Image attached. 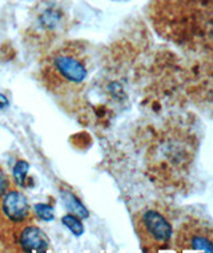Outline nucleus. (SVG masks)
I'll list each match as a JSON object with an SVG mask.
<instances>
[{"instance_id": "f03ea898", "label": "nucleus", "mask_w": 213, "mask_h": 253, "mask_svg": "<svg viewBox=\"0 0 213 253\" xmlns=\"http://www.w3.org/2000/svg\"><path fill=\"white\" fill-rule=\"evenodd\" d=\"M135 231L143 251L156 252L166 248L172 239V225L156 208H143L135 214Z\"/></svg>"}, {"instance_id": "9d476101", "label": "nucleus", "mask_w": 213, "mask_h": 253, "mask_svg": "<svg viewBox=\"0 0 213 253\" xmlns=\"http://www.w3.org/2000/svg\"><path fill=\"white\" fill-rule=\"evenodd\" d=\"M9 187V180L7 175L4 173V170L0 168V197L4 196V193L7 192V189Z\"/></svg>"}, {"instance_id": "423d86ee", "label": "nucleus", "mask_w": 213, "mask_h": 253, "mask_svg": "<svg viewBox=\"0 0 213 253\" xmlns=\"http://www.w3.org/2000/svg\"><path fill=\"white\" fill-rule=\"evenodd\" d=\"M63 201H64L65 207L68 208L71 213L76 214L79 217H88L87 208L82 204V201L79 200L74 193L63 192Z\"/></svg>"}, {"instance_id": "1a4fd4ad", "label": "nucleus", "mask_w": 213, "mask_h": 253, "mask_svg": "<svg viewBox=\"0 0 213 253\" xmlns=\"http://www.w3.org/2000/svg\"><path fill=\"white\" fill-rule=\"evenodd\" d=\"M35 211L38 217L44 220V221H51L55 217V212H53V208L51 205L48 204H36Z\"/></svg>"}, {"instance_id": "39448f33", "label": "nucleus", "mask_w": 213, "mask_h": 253, "mask_svg": "<svg viewBox=\"0 0 213 253\" xmlns=\"http://www.w3.org/2000/svg\"><path fill=\"white\" fill-rule=\"evenodd\" d=\"M19 245L26 252L44 253L49 249V240L39 227L28 225L19 233Z\"/></svg>"}, {"instance_id": "0eeeda50", "label": "nucleus", "mask_w": 213, "mask_h": 253, "mask_svg": "<svg viewBox=\"0 0 213 253\" xmlns=\"http://www.w3.org/2000/svg\"><path fill=\"white\" fill-rule=\"evenodd\" d=\"M61 223L64 224L67 229H70L75 236H82L84 233V225L79 216L74 213H68L61 217Z\"/></svg>"}, {"instance_id": "20e7f679", "label": "nucleus", "mask_w": 213, "mask_h": 253, "mask_svg": "<svg viewBox=\"0 0 213 253\" xmlns=\"http://www.w3.org/2000/svg\"><path fill=\"white\" fill-rule=\"evenodd\" d=\"M3 213L13 223H22L30 216V204L26 195L19 191H7L1 200Z\"/></svg>"}, {"instance_id": "7ed1b4c3", "label": "nucleus", "mask_w": 213, "mask_h": 253, "mask_svg": "<svg viewBox=\"0 0 213 253\" xmlns=\"http://www.w3.org/2000/svg\"><path fill=\"white\" fill-rule=\"evenodd\" d=\"M177 251H205L213 252V225L192 218L178 228L176 240Z\"/></svg>"}, {"instance_id": "f257e3e1", "label": "nucleus", "mask_w": 213, "mask_h": 253, "mask_svg": "<svg viewBox=\"0 0 213 253\" xmlns=\"http://www.w3.org/2000/svg\"><path fill=\"white\" fill-rule=\"evenodd\" d=\"M89 74V60L83 44L65 43L44 60L40 79L48 91L67 95L78 91Z\"/></svg>"}, {"instance_id": "6e6552de", "label": "nucleus", "mask_w": 213, "mask_h": 253, "mask_svg": "<svg viewBox=\"0 0 213 253\" xmlns=\"http://www.w3.org/2000/svg\"><path fill=\"white\" fill-rule=\"evenodd\" d=\"M28 170H30L28 163L24 162V160H19L16 163V166L13 168V176H15V180H16V183L19 185H24L27 175H28Z\"/></svg>"}]
</instances>
